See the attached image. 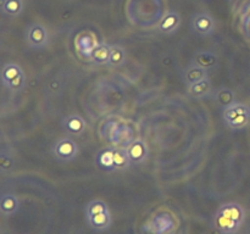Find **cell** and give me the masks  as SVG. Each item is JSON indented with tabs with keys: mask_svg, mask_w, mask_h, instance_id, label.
I'll return each mask as SVG.
<instances>
[{
	"mask_svg": "<svg viewBox=\"0 0 250 234\" xmlns=\"http://www.w3.org/2000/svg\"><path fill=\"white\" fill-rule=\"evenodd\" d=\"M211 92L212 85L209 78H205V79L199 80V82L194 83V84L188 85V93L193 98H195V99H203V98L209 97Z\"/></svg>",
	"mask_w": 250,
	"mask_h": 234,
	"instance_id": "obj_14",
	"label": "cell"
},
{
	"mask_svg": "<svg viewBox=\"0 0 250 234\" xmlns=\"http://www.w3.org/2000/svg\"><path fill=\"white\" fill-rule=\"evenodd\" d=\"M194 62L209 70L210 67H212V66L216 63V56L211 53H208V51H205V53H199L195 55Z\"/></svg>",
	"mask_w": 250,
	"mask_h": 234,
	"instance_id": "obj_24",
	"label": "cell"
},
{
	"mask_svg": "<svg viewBox=\"0 0 250 234\" xmlns=\"http://www.w3.org/2000/svg\"><path fill=\"white\" fill-rule=\"evenodd\" d=\"M215 100L217 105L222 107V110L233 105L236 101V93L231 88H220L215 93Z\"/></svg>",
	"mask_w": 250,
	"mask_h": 234,
	"instance_id": "obj_18",
	"label": "cell"
},
{
	"mask_svg": "<svg viewBox=\"0 0 250 234\" xmlns=\"http://www.w3.org/2000/svg\"><path fill=\"white\" fill-rule=\"evenodd\" d=\"M1 83L9 92L20 93L26 85V76L20 65L5 63L1 68Z\"/></svg>",
	"mask_w": 250,
	"mask_h": 234,
	"instance_id": "obj_2",
	"label": "cell"
},
{
	"mask_svg": "<svg viewBox=\"0 0 250 234\" xmlns=\"http://www.w3.org/2000/svg\"><path fill=\"white\" fill-rule=\"evenodd\" d=\"M134 140H136V138H134L133 128L126 123H120V128L119 132H117L116 139H115L114 146L127 149Z\"/></svg>",
	"mask_w": 250,
	"mask_h": 234,
	"instance_id": "obj_13",
	"label": "cell"
},
{
	"mask_svg": "<svg viewBox=\"0 0 250 234\" xmlns=\"http://www.w3.org/2000/svg\"><path fill=\"white\" fill-rule=\"evenodd\" d=\"M12 167H14V158H12V156L2 151L1 156H0V170H1V172H7Z\"/></svg>",
	"mask_w": 250,
	"mask_h": 234,
	"instance_id": "obj_25",
	"label": "cell"
},
{
	"mask_svg": "<svg viewBox=\"0 0 250 234\" xmlns=\"http://www.w3.org/2000/svg\"><path fill=\"white\" fill-rule=\"evenodd\" d=\"M126 62V50L121 45H111V53L107 66L110 67H121Z\"/></svg>",
	"mask_w": 250,
	"mask_h": 234,
	"instance_id": "obj_22",
	"label": "cell"
},
{
	"mask_svg": "<svg viewBox=\"0 0 250 234\" xmlns=\"http://www.w3.org/2000/svg\"><path fill=\"white\" fill-rule=\"evenodd\" d=\"M20 202L16 195L14 194H2L0 197V211L4 216H11L19 210Z\"/></svg>",
	"mask_w": 250,
	"mask_h": 234,
	"instance_id": "obj_16",
	"label": "cell"
},
{
	"mask_svg": "<svg viewBox=\"0 0 250 234\" xmlns=\"http://www.w3.org/2000/svg\"><path fill=\"white\" fill-rule=\"evenodd\" d=\"M1 12L7 17H17L23 11V0H1Z\"/></svg>",
	"mask_w": 250,
	"mask_h": 234,
	"instance_id": "obj_19",
	"label": "cell"
},
{
	"mask_svg": "<svg viewBox=\"0 0 250 234\" xmlns=\"http://www.w3.org/2000/svg\"><path fill=\"white\" fill-rule=\"evenodd\" d=\"M106 211H110L106 202L103 201V200H92L85 206V218H89V217H93L95 214H99L102 212Z\"/></svg>",
	"mask_w": 250,
	"mask_h": 234,
	"instance_id": "obj_23",
	"label": "cell"
},
{
	"mask_svg": "<svg viewBox=\"0 0 250 234\" xmlns=\"http://www.w3.org/2000/svg\"><path fill=\"white\" fill-rule=\"evenodd\" d=\"M222 118L232 131H242L250 123V106L243 102H234L222 110Z\"/></svg>",
	"mask_w": 250,
	"mask_h": 234,
	"instance_id": "obj_1",
	"label": "cell"
},
{
	"mask_svg": "<svg viewBox=\"0 0 250 234\" xmlns=\"http://www.w3.org/2000/svg\"><path fill=\"white\" fill-rule=\"evenodd\" d=\"M190 27L198 36L208 37L214 33L215 28H216V22L209 12H198L192 17Z\"/></svg>",
	"mask_w": 250,
	"mask_h": 234,
	"instance_id": "obj_5",
	"label": "cell"
},
{
	"mask_svg": "<svg viewBox=\"0 0 250 234\" xmlns=\"http://www.w3.org/2000/svg\"><path fill=\"white\" fill-rule=\"evenodd\" d=\"M217 211H220L225 216H227L232 221L236 222L239 227H242V224L246 221V211H244L243 206L239 205L238 202H226V204H222L217 209Z\"/></svg>",
	"mask_w": 250,
	"mask_h": 234,
	"instance_id": "obj_9",
	"label": "cell"
},
{
	"mask_svg": "<svg viewBox=\"0 0 250 234\" xmlns=\"http://www.w3.org/2000/svg\"><path fill=\"white\" fill-rule=\"evenodd\" d=\"M119 128H120V122L115 121V119L106 121L104 124H103L102 128H100V136H102L105 141L112 144V146H114L115 139H116Z\"/></svg>",
	"mask_w": 250,
	"mask_h": 234,
	"instance_id": "obj_17",
	"label": "cell"
},
{
	"mask_svg": "<svg viewBox=\"0 0 250 234\" xmlns=\"http://www.w3.org/2000/svg\"><path fill=\"white\" fill-rule=\"evenodd\" d=\"M110 53H111V45L106 43L95 44L90 50L88 58L95 65H107L110 58Z\"/></svg>",
	"mask_w": 250,
	"mask_h": 234,
	"instance_id": "obj_10",
	"label": "cell"
},
{
	"mask_svg": "<svg viewBox=\"0 0 250 234\" xmlns=\"http://www.w3.org/2000/svg\"><path fill=\"white\" fill-rule=\"evenodd\" d=\"M181 22H182V20H181L180 14L176 10H168L159 21L158 26H156V31L161 34L170 36V34L176 33L178 31Z\"/></svg>",
	"mask_w": 250,
	"mask_h": 234,
	"instance_id": "obj_6",
	"label": "cell"
},
{
	"mask_svg": "<svg viewBox=\"0 0 250 234\" xmlns=\"http://www.w3.org/2000/svg\"><path fill=\"white\" fill-rule=\"evenodd\" d=\"M114 162L115 171H125L131 166V160L127 154L126 148L114 146Z\"/></svg>",
	"mask_w": 250,
	"mask_h": 234,
	"instance_id": "obj_20",
	"label": "cell"
},
{
	"mask_svg": "<svg viewBox=\"0 0 250 234\" xmlns=\"http://www.w3.org/2000/svg\"><path fill=\"white\" fill-rule=\"evenodd\" d=\"M183 78H185V82L187 85L194 84V83L199 82V80L209 78V71H208V68L193 62L192 65H189L185 70V72H183Z\"/></svg>",
	"mask_w": 250,
	"mask_h": 234,
	"instance_id": "obj_11",
	"label": "cell"
},
{
	"mask_svg": "<svg viewBox=\"0 0 250 234\" xmlns=\"http://www.w3.org/2000/svg\"><path fill=\"white\" fill-rule=\"evenodd\" d=\"M24 38L29 48L33 50H42L49 44V32L43 24L32 23L27 27Z\"/></svg>",
	"mask_w": 250,
	"mask_h": 234,
	"instance_id": "obj_4",
	"label": "cell"
},
{
	"mask_svg": "<svg viewBox=\"0 0 250 234\" xmlns=\"http://www.w3.org/2000/svg\"><path fill=\"white\" fill-rule=\"evenodd\" d=\"M80 149L77 143L71 136L59 139L53 146V155L60 162H71L78 156Z\"/></svg>",
	"mask_w": 250,
	"mask_h": 234,
	"instance_id": "obj_3",
	"label": "cell"
},
{
	"mask_svg": "<svg viewBox=\"0 0 250 234\" xmlns=\"http://www.w3.org/2000/svg\"><path fill=\"white\" fill-rule=\"evenodd\" d=\"M97 163L99 167L104 168L106 171H115V162H114V146L104 149L100 151L97 157Z\"/></svg>",
	"mask_w": 250,
	"mask_h": 234,
	"instance_id": "obj_21",
	"label": "cell"
},
{
	"mask_svg": "<svg viewBox=\"0 0 250 234\" xmlns=\"http://www.w3.org/2000/svg\"><path fill=\"white\" fill-rule=\"evenodd\" d=\"M127 154L129 156V160L134 165H141L148 158L149 150L148 145L143 139H136L131 145L127 148Z\"/></svg>",
	"mask_w": 250,
	"mask_h": 234,
	"instance_id": "obj_8",
	"label": "cell"
},
{
	"mask_svg": "<svg viewBox=\"0 0 250 234\" xmlns=\"http://www.w3.org/2000/svg\"><path fill=\"white\" fill-rule=\"evenodd\" d=\"M62 127L68 136H80L84 133L87 124L84 118L80 115H68L63 117Z\"/></svg>",
	"mask_w": 250,
	"mask_h": 234,
	"instance_id": "obj_7",
	"label": "cell"
},
{
	"mask_svg": "<svg viewBox=\"0 0 250 234\" xmlns=\"http://www.w3.org/2000/svg\"><path fill=\"white\" fill-rule=\"evenodd\" d=\"M214 226L221 234H237V232L241 229V227L236 222L232 221L231 218L225 216L220 211H216V214H215Z\"/></svg>",
	"mask_w": 250,
	"mask_h": 234,
	"instance_id": "obj_12",
	"label": "cell"
},
{
	"mask_svg": "<svg viewBox=\"0 0 250 234\" xmlns=\"http://www.w3.org/2000/svg\"><path fill=\"white\" fill-rule=\"evenodd\" d=\"M87 223L89 224L90 228H93L94 231H98V232L106 231V229H109L110 227H111V223H112L110 211L102 212V214H95V216L93 217H89V218H87Z\"/></svg>",
	"mask_w": 250,
	"mask_h": 234,
	"instance_id": "obj_15",
	"label": "cell"
}]
</instances>
